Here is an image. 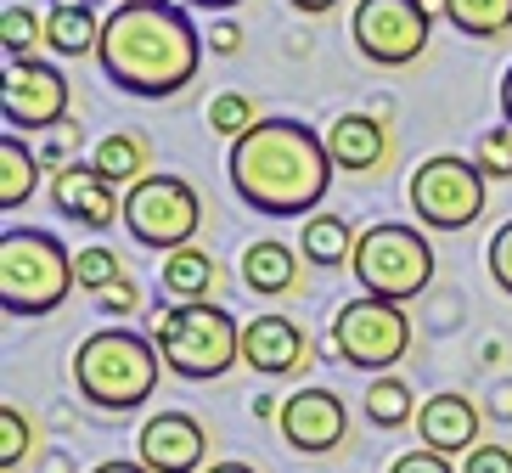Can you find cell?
Segmentation results:
<instances>
[{"label":"cell","mask_w":512,"mask_h":473,"mask_svg":"<svg viewBox=\"0 0 512 473\" xmlns=\"http://www.w3.org/2000/svg\"><path fill=\"white\" fill-rule=\"evenodd\" d=\"M107 85L141 102H169L203 68V34L169 0H124L113 17H102V46H96Z\"/></svg>","instance_id":"cell-1"},{"label":"cell","mask_w":512,"mask_h":473,"mask_svg":"<svg viewBox=\"0 0 512 473\" xmlns=\"http://www.w3.org/2000/svg\"><path fill=\"white\" fill-rule=\"evenodd\" d=\"M226 175L237 198L271 220H310L332 186L327 136H316L304 119H259L242 141H231Z\"/></svg>","instance_id":"cell-2"},{"label":"cell","mask_w":512,"mask_h":473,"mask_svg":"<svg viewBox=\"0 0 512 473\" xmlns=\"http://www.w3.org/2000/svg\"><path fill=\"white\" fill-rule=\"evenodd\" d=\"M164 372L169 367L158 355V344L141 333H124V327L91 333L74 350V389L91 400L96 412H141Z\"/></svg>","instance_id":"cell-3"},{"label":"cell","mask_w":512,"mask_h":473,"mask_svg":"<svg viewBox=\"0 0 512 473\" xmlns=\"http://www.w3.org/2000/svg\"><path fill=\"white\" fill-rule=\"evenodd\" d=\"M68 288H79V276L62 237H51L46 226L0 231V305H6V316H51L68 299Z\"/></svg>","instance_id":"cell-4"},{"label":"cell","mask_w":512,"mask_h":473,"mask_svg":"<svg viewBox=\"0 0 512 473\" xmlns=\"http://www.w3.org/2000/svg\"><path fill=\"white\" fill-rule=\"evenodd\" d=\"M158 355L164 367L186 383H214L226 378L231 367L242 361V327L231 321V310L209 305H175L158 316Z\"/></svg>","instance_id":"cell-5"},{"label":"cell","mask_w":512,"mask_h":473,"mask_svg":"<svg viewBox=\"0 0 512 473\" xmlns=\"http://www.w3.org/2000/svg\"><path fill=\"white\" fill-rule=\"evenodd\" d=\"M355 282H361L372 299H389V305H406L417 299L428 282H434V243L428 231L400 226V220H377L355 237V260H349Z\"/></svg>","instance_id":"cell-6"},{"label":"cell","mask_w":512,"mask_h":473,"mask_svg":"<svg viewBox=\"0 0 512 473\" xmlns=\"http://www.w3.org/2000/svg\"><path fill=\"white\" fill-rule=\"evenodd\" d=\"M197 226H203V198H197V186L186 175H147L124 192V231L136 237L141 248L152 254H181L192 248Z\"/></svg>","instance_id":"cell-7"},{"label":"cell","mask_w":512,"mask_h":473,"mask_svg":"<svg viewBox=\"0 0 512 473\" xmlns=\"http://www.w3.org/2000/svg\"><path fill=\"white\" fill-rule=\"evenodd\" d=\"M406 350H411V321L400 305L372 299V293L338 305V316H332V355H338L344 367L389 372V367L406 361Z\"/></svg>","instance_id":"cell-8"},{"label":"cell","mask_w":512,"mask_h":473,"mask_svg":"<svg viewBox=\"0 0 512 473\" xmlns=\"http://www.w3.org/2000/svg\"><path fill=\"white\" fill-rule=\"evenodd\" d=\"M406 198H411V209H417V220L428 231H462L484 214L490 192H484V169L473 164V158L434 153V158H422V164L411 169Z\"/></svg>","instance_id":"cell-9"},{"label":"cell","mask_w":512,"mask_h":473,"mask_svg":"<svg viewBox=\"0 0 512 473\" xmlns=\"http://www.w3.org/2000/svg\"><path fill=\"white\" fill-rule=\"evenodd\" d=\"M434 12L422 0H361L349 17V40L377 68H411L428 51Z\"/></svg>","instance_id":"cell-10"},{"label":"cell","mask_w":512,"mask_h":473,"mask_svg":"<svg viewBox=\"0 0 512 473\" xmlns=\"http://www.w3.org/2000/svg\"><path fill=\"white\" fill-rule=\"evenodd\" d=\"M68 74L57 62H40V57H17L6 62L0 74V113H6V130H51L62 124L68 113Z\"/></svg>","instance_id":"cell-11"},{"label":"cell","mask_w":512,"mask_h":473,"mask_svg":"<svg viewBox=\"0 0 512 473\" xmlns=\"http://www.w3.org/2000/svg\"><path fill=\"white\" fill-rule=\"evenodd\" d=\"M282 440L293 445V451H304V457H327V451H338L349 434V406L344 395H332V389H321V383H304V389H293V395L282 400Z\"/></svg>","instance_id":"cell-12"},{"label":"cell","mask_w":512,"mask_h":473,"mask_svg":"<svg viewBox=\"0 0 512 473\" xmlns=\"http://www.w3.org/2000/svg\"><path fill=\"white\" fill-rule=\"evenodd\" d=\"M141 468L152 473H197L203 468V451H209V428L197 423L192 412H158L141 423Z\"/></svg>","instance_id":"cell-13"},{"label":"cell","mask_w":512,"mask_h":473,"mask_svg":"<svg viewBox=\"0 0 512 473\" xmlns=\"http://www.w3.org/2000/svg\"><path fill=\"white\" fill-rule=\"evenodd\" d=\"M422 434V445L428 451H439V457H467V451H479V434H484V412L473 406L467 395H456V389H445V395H428L417 406V423H411Z\"/></svg>","instance_id":"cell-14"},{"label":"cell","mask_w":512,"mask_h":473,"mask_svg":"<svg viewBox=\"0 0 512 473\" xmlns=\"http://www.w3.org/2000/svg\"><path fill=\"white\" fill-rule=\"evenodd\" d=\"M51 203H57V214H68V220L85 226V231H102V226H113V220H124L119 186L102 181L91 164H68L62 175H51Z\"/></svg>","instance_id":"cell-15"},{"label":"cell","mask_w":512,"mask_h":473,"mask_svg":"<svg viewBox=\"0 0 512 473\" xmlns=\"http://www.w3.org/2000/svg\"><path fill=\"white\" fill-rule=\"evenodd\" d=\"M304 327L293 316H254L242 327V361L259 372V378H287V372L304 367Z\"/></svg>","instance_id":"cell-16"},{"label":"cell","mask_w":512,"mask_h":473,"mask_svg":"<svg viewBox=\"0 0 512 473\" xmlns=\"http://www.w3.org/2000/svg\"><path fill=\"white\" fill-rule=\"evenodd\" d=\"M327 158L344 175H366V169L389 164V130H383V119H372V113H338L327 124Z\"/></svg>","instance_id":"cell-17"},{"label":"cell","mask_w":512,"mask_h":473,"mask_svg":"<svg viewBox=\"0 0 512 473\" xmlns=\"http://www.w3.org/2000/svg\"><path fill=\"white\" fill-rule=\"evenodd\" d=\"M242 288L259 293V299L299 293V288H304L299 254H293L287 243H276V237H259V243H248V254H242Z\"/></svg>","instance_id":"cell-18"},{"label":"cell","mask_w":512,"mask_h":473,"mask_svg":"<svg viewBox=\"0 0 512 473\" xmlns=\"http://www.w3.org/2000/svg\"><path fill=\"white\" fill-rule=\"evenodd\" d=\"M214 282H220V265H214V254H203L197 243L164 260V293L175 305H209Z\"/></svg>","instance_id":"cell-19"},{"label":"cell","mask_w":512,"mask_h":473,"mask_svg":"<svg viewBox=\"0 0 512 473\" xmlns=\"http://www.w3.org/2000/svg\"><path fill=\"white\" fill-rule=\"evenodd\" d=\"M91 169L102 175V181L113 186H130L147 181L152 169H147V136H136V130H119V136H102L96 141V153H91Z\"/></svg>","instance_id":"cell-20"},{"label":"cell","mask_w":512,"mask_h":473,"mask_svg":"<svg viewBox=\"0 0 512 473\" xmlns=\"http://www.w3.org/2000/svg\"><path fill=\"white\" fill-rule=\"evenodd\" d=\"M299 254L310 265H327V271H338V265H349L355 260V231H349V220L344 214H310L304 220V231H299Z\"/></svg>","instance_id":"cell-21"},{"label":"cell","mask_w":512,"mask_h":473,"mask_svg":"<svg viewBox=\"0 0 512 473\" xmlns=\"http://www.w3.org/2000/svg\"><path fill=\"white\" fill-rule=\"evenodd\" d=\"M40 186V153L23 147V136H0V209H23Z\"/></svg>","instance_id":"cell-22"},{"label":"cell","mask_w":512,"mask_h":473,"mask_svg":"<svg viewBox=\"0 0 512 473\" xmlns=\"http://www.w3.org/2000/svg\"><path fill=\"white\" fill-rule=\"evenodd\" d=\"M46 46H51V57H62V62L96 57V46H102V17H91V12H51L46 17Z\"/></svg>","instance_id":"cell-23"},{"label":"cell","mask_w":512,"mask_h":473,"mask_svg":"<svg viewBox=\"0 0 512 473\" xmlns=\"http://www.w3.org/2000/svg\"><path fill=\"white\" fill-rule=\"evenodd\" d=\"M439 12L467 40H501L512 29V0H439Z\"/></svg>","instance_id":"cell-24"},{"label":"cell","mask_w":512,"mask_h":473,"mask_svg":"<svg viewBox=\"0 0 512 473\" xmlns=\"http://www.w3.org/2000/svg\"><path fill=\"white\" fill-rule=\"evenodd\" d=\"M366 423L383 428V434L417 423V400H411L406 378H372L366 383Z\"/></svg>","instance_id":"cell-25"},{"label":"cell","mask_w":512,"mask_h":473,"mask_svg":"<svg viewBox=\"0 0 512 473\" xmlns=\"http://www.w3.org/2000/svg\"><path fill=\"white\" fill-rule=\"evenodd\" d=\"M259 124V107L254 96H242V91H220L209 102V130L214 136H226V141H242L248 130Z\"/></svg>","instance_id":"cell-26"},{"label":"cell","mask_w":512,"mask_h":473,"mask_svg":"<svg viewBox=\"0 0 512 473\" xmlns=\"http://www.w3.org/2000/svg\"><path fill=\"white\" fill-rule=\"evenodd\" d=\"M40 40H46V23H40L29 6H6V12H0V46H6V62L34 57Z\"/></svg>","instance_id":"cell-27"},{"label":"cell","mask_w":512,"mask_h":473,"mask_svg":"<svg viewBox=\"0 0 512 473\" xmlns=\"http://www.w3.org/2000/svg\"><path fill=\"white\" fill-rule=\"evenodd\" d=\"M74 276H79V288H91L96 299H102L107 288H119L124 282V265L113 248H79L74 254Z\"/></svg>","instance_id":"cell-28"},{"label":"cell","mask_w":512,"mask_h":473,"mask_svg":"<svg viewBox=\"0 0 512 473\" xmlns=\"http://www.w3.org/2000/svg\"><path fill=\"white\" fill-rule=\"evenodd\" d=\"M473 164L484 169V181H512V124H496L479 136V153Z\"/></svg>","instance_id":"cell-29"},{"label":"cell","mask_w":512,"mask_h":473,"mask_svg":"<svg viewBox=\"0 0 512 473\" xmlns=\"http://www.w3.org/2000/svg\"><path fill=\"white\" fill-rule=\"evenodd\" d=\"M29 445H34V423L17 406H0V468L12 473L17 462L29 457Z\"/></svg>","instance_id":"cell-30"},{"label":"cell","mask_w":512,"mask_h":473,"mask_svg":"<svg viewBox=\"0 0 512 473\" xmlns=\"http://www.w3.org/2000/svg\"><path fill=\"white\" fill-rule=\"evenodd\" d=\"M484 265H490V282H496L501 293L512 299V220L490 237V248H484Z\"/></svg>","instance_id":"cell-31"},{"label":"cell","mask_w":512,"mask_h":473,"mask_svg":"<svg viewBox=\"0 0 512 473\" xmlns=\"http://www.w3.org/2000/svg\"><path fill=\"white\" fill-rule=\"evenodd\" d=\"M389 473H462V468H451V457H439V451L417 445V451H400V457L389 462Z\"/></svg>","instance_id":"cell-32"},{"label":"cell","mask_w":512,"mask_h":473,"mask_svg":"<svg viewBox=\"0 0 512 473\" xmlns=\"http://www.w3.org/2000/svg\"><path fill=\"white\" fill-rule=\"evenodd\" d=\"M456 468L462 473H512V451L507 445H479V451H467Z\"/></svg>","instance_id":"cell-33"},{"label":"cell","mask_w":512,"mask_h":473,"mask_svg":"<svg viewBox=\"0 0 512 473\" xmlns=\"http://www.w3.org/2000/svg\"><path fill=\"white\" fill-rule=\"evenodd\" d=\"M209 51L214 57H237L242 51V23L237 17H214L209 23Z\"/></svg>","instance_id":"cell-34"},{"label":"cell","mask_w":512,"mask_h":473,"mask_svg":"<svg viewBox=\"0 0 512 473\" xmlns=\"http://www.w3.org/2000/svg\"><path fill=\"white\" fill-rule=\"evenodd\" d=\"M96 305H102L107 316H136V310H141V288L130 282V276H124L119 288H107L102 299H96Z\"/></svg>","instance_id":"cell-35"},{"label":"cell","mask_w":512,"mask_h":473,"mask_svg":"<svg viewBox=\"0 0 512 473\" xmlns=\"http://www.w3.org/2000/svg\"><path fill=\"white\" fill-rule=\"evenodd\" d=\"M287 6H293V12H304V17H321V12H332L338 0H287Z\"/></svg>","instance_id":"cell-36"},{"label":"cell","mask_w":512,"mask_h":473,"mask_svg":"<svg viewBox=\"0 0 512 473\" xmlns=\"http://www.w3.org/2000/svg\"><path fill=\"white\" fill-rule=\"evenodd\" d=\"M501 124H512V62H507V74H501Z\"/></svg>","instance_id":"cell-37"},{"label":"cell","mask_w":512,"mask_h":473,"mask_svg":"<svg viewBox=\"0 0 512 473\" xmlns=\"http://www.w3.org/2000/svg\"><path fill=\"white\" fill-rule=\"evenodd\" d=\"M91 473H152V468H141V462H119V457H113V462H96Z\"/></svg>","instance_id":"cell-38"},{"label":"cell","mask_w":512,"mask_h":473,"mask_svg":"<svg viewBox=\"0 0 512 473\" xmlns=\"http://www.w3.org/2000/svg\"><path fill=\"white\" fill-rule=\"evenodd\" d=\"M496 412L512 417V383H501V389H496Z\"/></svg>","instance_id":"cell-39"},{"label":"cell","mask_w":512,"mask_h":473,"mask_svg":"<svg viewBox=\"0 0 512 473\" xmlns=\"http://www.w3.org/2000/svg\"><path fill=\"white\" fill-rule=\"evenodd\" d=\"M203 473H259V468H248V462H214V468H203Z\"/></svg>","instance_id":"cell-40"},{"label":"cell","mask_w":512,"mask_h":473,"mask_svg":"<svg viewBox=\"0 0 512 473\" xmlns=\"http://www.w3.org/2000/svg\"><path fill=\"white\" fill-rule=\"evenodd\" d=\"M192 6H203V12H231V6H242V0H192Z\"/></svg>","instance_id":"cell-41"},{"label":"cell","mask_w":512,"mask_h":473,"mask_svg":"<svg viewBox=\"0 0 512 473\" xmlns=\"http://www.w3.org/2000/svg\"><path fill=\"white\" fill-rule=\"evenodd\" d=\"M57 12H91V0H51Z\"/></svg>","instance_id":"cell-42"},{"label":"cell","mask_w":512,"mask_h":473,"mask_svg":"<svg viewBox=\"0 0 512 473\" xmlns=\"http://www.w3.org/2000/svg\"><path fill=\"white\" fill-rule=\"evenodd\" d=\"M46 473H74V468H68L62 457H51V462H46Z\"/></svg>","instance_id":"cell-43"},{"label":"cell","mask_w":512,"mask_h":473,"mask_svg":"<svg viewBox=\"0 0 512 473\" xmlns=\"http://www.w3.org/2000/svg\"><path fill=\"white\" fill-rule=\"evenodd\" d=\"M119 6H124V0H119Z\"/></svg>","instance_id":"cell-44"}]
</instances>
